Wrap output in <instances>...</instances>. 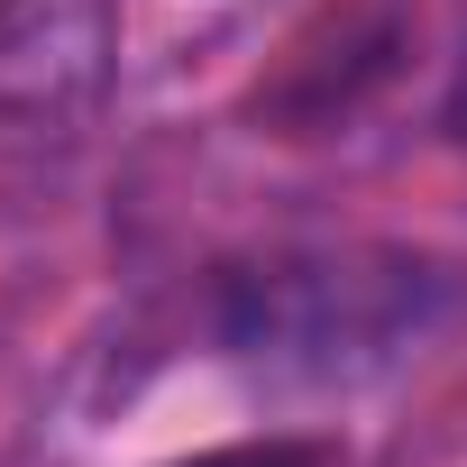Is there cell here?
Listing matches in <instances>:
<instances>
[{"label": "cell", "instance_id": "cell-4", "mask_svg": "<svg viewBox=\"0 0 467 467\" xmlns=\"http://www.w3.org/2000/svg\"><path fill=\"white\" fill-rule=\"evenodd\" d=\"M165 467H348V449L330 431H266V440H220V449H192Z\"/></svg>", "mask_w": 467, "mask_h": 467}, {"label": "cell", "instance_id": "cell-3", "mask_svg": "<svg viewBox=\"0 0 467 467\" xmlns=\"http://www.w3.org/2000/svg\"><path fill=\"white\" fill-rule=\"evenodd\" d=\"M412 47V19H403V0H348V10H330L312 37H294L285 74L257 92L266 119H294V129H330L348 119Z\"/></svg>", "mask_w": 467, "mask_h": 467}, {"label": "cell", "instance_id": "cell-5", "mask_svg": "<svg viewBox=\"0 0 467 467\" xmlns=\"http://www.w3.org/2000/svg\"><path fill=\"white\" fill-rule=\"evenodd\" d=\"M449 129L467 138V56H458V74H449Z\"/></svg>", "mask_w": 467, "mask_h": 467}, {"label": "cell", "instance_id": "cell-2", "mask_svg": "<svg viewBox=\"0 0 467 467\" xmlns=\"http://www.w3.org/2000/svg\"><path fill=\"white\" fill-rule=\"evenodd\" d=\"M119 74V0H0V119L83 129Z\"/></svg>", "mask_w": 467, "mask_h": 467}, {"label": "cell", "instance_id": "cell-1", "mask_svg": "<svg viewBox=\"0 0 467 467\" xmlns=\"http://www.w3.org/2000/svg\"><path fill=\"white\" fill-rule=\"evenodd\" d=\"M467 321V266L403 239L275 248L211 285V358L266 394H367Z\"/></svg>", "mask_w": 467, "mask_h": 467}]
</instances>
